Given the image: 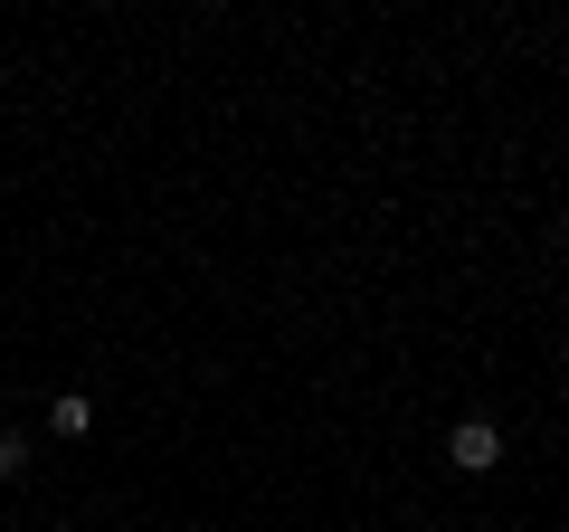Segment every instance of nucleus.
I'll list each match as a JSON object with an SVG mask.
<instances>
[{
	"label": "nucleus",
	"mask_w": 569,
	"mask_h": 532,
	"mask_svg": "<svg viewBox=\"0 0 569 532\" xmlns=\"http://www.w3.org/2000/svg\"><path fill=\"white\" fill-rule=\"evenodd\" d=\"M29 466V447H20V437H0V475H20Z\"/></svg>",
	"instance_id": "f03ea898"
},
{
	"label": "nucleus",
	"mask_w": 569,
	"mask_h": 532,
	"mask_svg": "<svg viewBox=\"0 0 569 532\" xmlns=\"http://www.w3.org/2000/svg\"><path fill=\"white\" fill-rule=\"evenodd\" d=\"M447 466L456 475H493L503 466V428H493V418H466V428L447 437Z\"/></svg>",
	"instance_id": "f257e3e1"
}]
</instances>
